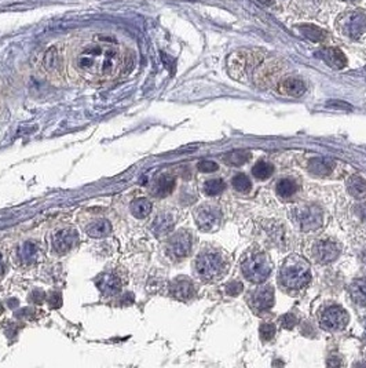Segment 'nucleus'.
Segmentation results:
<instances>
[{
	"label": "nucleus",
	"instance_id": "nucleus-32",
	"mask_svg": "<svg viewBox=\"0 0 366 368\" xmlns=\"http://www.w3.org/2000/svg\"><path fill=\"white\" fill-rule=\"evenodd\" d=\"M242 284L240 282H233L227 284V287H226V293L231 295V297H235V295H238V294L242 291Z\"/></svg>",
	"mask_w": 366,
	"mask_h": 368
},
{
	"label": "nucleus",
	"instance_id": "nucleus-7",
	"mask_svg": "<svg viewBox=\"0 0 366 368\" xmlns=\"http://www.w3.org/2000/svg\"><path fill=\"white\" fill-rule=\"evenodd\" d=\"M191 250V235L187 230H179L168 242V253L177 259L184 258Z\"/></svg>",
	"mask_w": 366,
	"mask_h": 368
},
{
	"label": "nucleus",
	"instance_id": "nucleus-23",
	"mask_svg": "<svg viewBox=\"0 0 366 368\" xmlns=\"http://www.w3.org/2000/svg\"><path fill=\"white\" fill-rule=\"evenodd\" d=\"M309 168L310 173L315 174L318 177H325V175L331 174V171H332L331 163L325 160V159H313V160L310 161Z\"/></svg>",
	"mask_w": 366,
	"mask_h": 368
},
{
	"label": "nucleus",
	"instance_id": "nucleus-27",
	"mask_svg": "<svg viewBox=\"0 0 366 368\" xmlns=\"http://www.w3.org/2000/svg\"><path fill=\"white\" fill-rule=\"evenodd\" d=\"M274 171V167L271 166L267 161H259L256 163L253 168H252V173L258 179H266L269 178L270 175Z\"/></svg>",
	"mask_w": 366,
	"mask_h": 368
},
{
	"label": "nucleus",
	"instance_id": "nucleus-10",
	"mask_svg": "<svg viewBox=\"0 0 366 368\" xmlns=\"http://www.w3.org/2000/svg\"><path fill=\"white\" fill-rule=\"evenodd\" d=\"M339 254H340V247L331 240H322L317 243L314 248L315 258L320 264H331L338 258Z\"/></svg>",
	"mask_w": 366,
	"mask_h": 368
},
{
	"label": "nucleus",
	"instance_id": "nucleus-20",
	"mask_svg": "<svg viewBox=\"0 0 366 368\" xmlns=\"http://www.w3.org/2000/svg\"><path fill=\"white\" fill-rule=\"evenodd\" d=\"M347 190L355 199H365L366 197V182L364 179L354 175L347 181Z\"/></svg>",
	"mask_w": 366,
	"mask_h": 368
},
{
	"label": "nucleus",
	"instance_id": "nucleus-19",
	"mask_svg": "<svg viewBox=\"0 0 366 368\" xmlns=\"http://www.w3.org/2000/svg\"><path fill=\"white\" fill-rule=\"evenodd\" d=\"M98 286L101 288V291L106 295H113V294L119 293L121 287L120 280L113 275H103V276L99 277Z\"/></svg>",
	"mask_w": 366,
	"mask_h": 368
},
{
	"label": "nucleus",
	"instance_id": "nucleus-22",
	"mask_svg": "<svg viewBox=\"0 0 366 368\" xmlns=\"http://www.w3.org/2000/svg\"><path fill=\"white\" fill-rule=\"evenodd\" d=\"M152 203L148 199H137L132 203L131 213L135 218H146L152 213Z\"/></svg>",
	"mask_w": 366,
	"mask_h": 368
},
{
	"label": "nucleus",
	"instance_id": "nucleus-31",
	"mask_svg": "<svg viewBox=\"0 0 366 368\" xmlns=\"http://www.w3.org/2000/svg\"><path fill=\"white\" fill-rule=\"evenodd\" d=\"M198 170L202 171V173H212V171H216L217 168V164L215 161H211V160H202L198 163Z\"/></svg>",
	"mask_w": 366,
	"mask_h": 368
},
{
	"label": "nucleus",
	"instance_id": "nucleus-14",
	"mask_svg": "<svg viewBox=\"0 0 366 368\" xmlns=\"http://www.w3.org/2000/svg\"><path fill=\"white\" fill-rule=\"evenodd\" d=\"M321 58L325 61L331 68L335 69H342L346 65V57L344 54L338 48H325L320 52Z\"/></svg>",
	"mask_w": 366,
	"mask_h": 368
},
{
	"label": "nucleus",
	"instance_id": "nucleus-33",
	"mask_svg": "<svg viewBox=\"0 0 366 368\" xmlns=\"http://www.w3.org/2000/svg\"><path fill=\"white\" fill-rule=\"evenodd\" d=\"M296 323H298V320H296V317L293 316L292 313H288L285 316L281 317V324H282V327L293 328V326H295Z\"/></svg>",
	"mask_w": 366,
	"mask_h": 368
},
{
	"label": "nucleus",
	"instance_id": "nucleus-2",
	"mask_svg": "<svg viewBox=\"0 0 366 368\" xmlns=\"http://www.w3.org/2000/svg\"><path fill=\"white\" fill-rule=\"evenodd\" d=\"M273 269L270 258L263 253H253L242 262V273L251 283H263Z\"/></svg>",
	"mask_w": 366,
	"mask_h": 368
},
{
	"label": "nucleus",
	"instance_id": "nucleus-11",
	"mask_svg": "<svg viewBox=\"0 0 366 368\" xmlns=\"http://www.w3.org/2000/svg\"><path fill=\"white\" fill-rule=\"evenodd\" d=\"M343 29L351 37H358L366 29V15L364 12H351L344 18Z\"/></svg>",
	"mask_w": 366,
	"mask_h": 368
},
{
	"label": "nucleus",
	"instance_id": "nucleus-9",
	"mask_svg": "<svg viewBox=\"0 0 366 368\" xmlns=\"http://www.w3.org/2000/svg\"><path fill=\"white\" fill-rule=\"evenodd\" d=\"M299 224L304 232L315 230L322 225V210L317 206H307L299 210Z\"/></svg>",
	"mask_w": 366,
	"mask_h": 368
},
{
	"label": "nucleus",
	"instance_id": "nucleus-30",
	"mask_svg": "<svg viewBox=\"0 0 366 368\" xmlns=\"http://www.w3.org/2000/svg\"><path fill=\"white\" fill-rule=\"evenodd\" d=\"M275 335V326L271 323H264L260 326V337L263 341H270Z\"/></svg>",
	"mask_w": 366,
	"mask_h": 368
},
{
	"label": "nucleus",
	"instance_id": "nucleus-4",
	"mask_svg": "<svg viewBox=\"0 0 366 368\" xmlns=\"http://www.w3.org/2000/svg\"><path fill=\"white\" fill-rule=\"evenodd\" d=\"M102 51L101 48H94V50H88L84 52L79 59V65L81 69L87 72H98V55ZM116 65V54L112 51H108L105 54V57L99 61V72L103 75H109L115 69Z\"/></svg>",
	"mask_w": 366,
	"mask_h": 368
},
{
	"label": "nucleus",
	"instance_id": "nucleus-36",
	"mask_svg": "<svg viewBox=\"0 0 366 368\" xmlns=\"http://www.w3.org/2000/svg\"><path fill=\"white\" fill-rule=\"evenodd\" d=\"M260 4H264V6H270V4H273L274 3V0H258Z\"/></svg>",
	"mask_w": 366,
	"mask_h": 368
},
{
	"label": "nucleus",
	"instance_id": "nucleus-17",
	"mask_svg": "<svg viewBox=\"0 0 366 368\" xmlns=\"http://www.w3.org/2000/svg\"><path fill=\"white\" fill-rule=\"evenodd\" d=\"M110 230H112V226L108 219H98L95 222L90 224L86 232L88 233V236L94 237V239H102V237L109 236Z\"/></svg>",
	"mask_w": 366,
	"mask_h": 368
},
{
	"label": "nucleus",
	"instance_id": "nucleus-16",
	"mask_svg": "<svg viewBox=\"0 0 366 368\" xmlns=\"http://www.w3.org/2000/svg\"><path fill=\"white\" fill-rule=\"evenodd\" d=\"M281 90L285 92L286 95H291V97H300L306 92V84L300 79L296 77H289L285 79L281 84Z\"/></svg>",
	"mask_w": 366,
	"mask_h": 368
},
{
	"label": "nucleus",
	"instance_id": "nucleus-28",
	"mask_svg": "<svg viewBox=\"0 0 366 368\" xmlns=\"http://www.w3.org/2000/svg\"><path fill=\"white\" fill-rule=\"evenodd\" d=\"M233 188L240 193H248L251 190L252 184L245 174H238L233 178Z\"/></svg>",
	"mask_w": 366,
	"mask_h": 368
},
{
	"label": "nucleus",
	"instance_id": "nucleus-13",
	"mask_svg": "<svg viewBox=\"0 0 366 368\" xmlns=\"http://www.w3.org/2000/svg\"><path fill=\"white\" fill-rule=\"evenodd\" d=\"M171 294L174 298L179 299V301H187L193 297L194 287L187 279H177L171 284Z\"/></svg>",
	"mask_w": 366,
	"mask_h": 368
},
{
	"label": "nucleus",
	"instance_id": "nucleus-29",
	"mask_svg": "<svg viewBox=\"0 0 366 368\" xmlns=\"http://www.w3.org/2000/svg\"><path fill=\"white\" fill-rule=\"evenodd\" d=\"M300 30L310 40L321 41L324 39V32L317 26H313V25H303V26H300Z\"/></svg>",
	"mask_w": 366,
	"mask_h": 368
},
{
	"label": "nucleus",
	"instance_id": "nucleus-25",
	"mask_svg": "<svg viewBox=\"0 0 366 368\" xmlns=\"http://www.w3.org/2000/svg\"><path fill=\"white\" fill-rule=\"evenodd\" d=\"M224 189H226V184L223 182V179L220 178L208 179L204 184V192L208 196H216L222 193Z\"/></svg>",
	"mask_w": 366,
	"mask_h": 368
},
{
	"label": "nucleus",
	"instance_id": "nucleus-35",
	"mask_svg": "<svg viewBox=\"0 0 366 368\" xmlns=\"http://www.w3.org/2000/svg\"><path fill=\"white\" fill-rule=\"evenodd\" d=\"M328 104L333 105V106H340V108H349V109H351V106L347 105V102H342V101H331Z\"/></svg>",
	"mask_w": 366,
	"mask_h": 368
},
{
	"label": "nucleus",
	"instance_id": "nucleus-3",
	"mask_svg": "<svg viewBox=\"0 0 366 368\" xmlns=\"http://www.w3.org/2000/svg\"><path fill=\"white\" fill-rule=\"evenodd\" d=\"M195 272L204 282H215L224 275L226 264L217 253H204L197 258Z\"/></svg>",
	"mask_w": 366,
	"mask_h": 368
},
{
	"label": "nucleus",
	"instance_id": "nucleus-5",
	"mask_svg": "<svg viewBox=\"0 0 366 368\" xmlns=\"http://www.w3.org/2000/svg\"><path fill=\"white\" fill-rule=\"evenodd\" d=\"M194 219L197 226L204 232L215 230L220 225L222 213L220 210L213 206H201L195 210Z\"/></svg>",
	"mask_w": 366,
	"mask_h": 368
},
{
	"label": "nucleus",
	"instance_id": "nucleus-6",
	"mask_svg": "<svg viewBox=\"0 0 366 368\" xmlns=\"http://www.w3.org/2000/svg\"><path fill=\"white\" fill-rule=\"evenodd\" d=\"M349 313L340 306H331L324 311L321 316V324L322 327L329 331H340L346 328L349 324Z\"/></svg>",
	"mask_w": 366,
	"mask_h": 368
},
{
	"label": "nucleus",
	"instance_id": "nucleus-37",
	"mask_svg": "<svg viewBox=\"0 0 366 368\" xmlns=\"http://www.w3.org/2000/svg\"><path fill=\"white\" fill-rule=\"evenodd\" d=\"M365 341H366V320H365Z\"/></svg>",
	"mask_w": 366,
	"mask_h": 368
},
{
	"label": "nucleus",
	"instance_id": "nucleus-18",
	"mask_svg": "<svg viewBox=\"0 0 366 368\" xmlns=\"http://www.w3.org/2000/svg\"><path fill=\"white\" fill-rule=\"evenodd\" d=\"M175 188V178L171 175H161L160 178L156 181L153 193L157 197H164L171 193Z\"/></svg>",
	"mask_w": 366,
	"mask_h": 368
},
{
	"label": "nucleus",
	"instance_id": "nucleus-15",
	"mask_svg": "<svg viewBox=\"0 0 366 368\" xmlns=\"http://www.w3.org/2000/svg\"><path fill=\"white\" fill-rule=\"evenodd\" d=\"M174 225H175V218L172 217L171 214L163 213L155 219L153 232L157 236H164V235H168L174 229Z\"/></svg>",
	"mask_w": 366,
	"mask_h": 368
},
{
	"label": "nucleus",
	"instance_id": "nucleus-8",
	"mask_svg": "<svg viewBox=\"0 0 366 368\" xmlns=\"http://www.w3.org/2000/svg\"><path fill=\"white\" fill-rule=\"evenodd\" d=\"M273 305H274V291L270 286L256 290L249 298V306L258 315L270 311Z\"/></svg>",
	"mask_w": 366,
	"mask_h": 368
},
{
	"label": "nucleus",
	"instance_id": "nucleus-1",
	"mask_svg": "<svg viewBox=\"0 0 366 368\" xmlns=\"http://www.w3.org/2000/svg\"><path fill=\"white\" fill-rule=\"evenodd\" d=\"M280 279L282 286L288 290H300L306 287L311 280L309 265L302 259H288L281 269Z\"/></svg>",
	"mask_w": 366,
	"mask_h": 368
},
{
	"label": "nucleus",
	"instance_id": "nucleus-24",
	"mask_svg": "<svg viewBox=\"0 0 366 368\" xmlns=\"http://www.w3.org/2000/svg\"><path fill=\"white\" fill-rule=\"evenodd\" d=\"M249 157H251L249 152H245V150H233V152H230V153L224 156L223 159L230 166H242L244 163L249 160Z\"/></svg>",
	"mask_w": 366,
	"mask_h": 368
},
{
	"label": "nucleus",
	"instance_id": "nucleus-26",
	"mask_svg": "<svg viewBox=\"0 0 366 368\" xmlns=\"http://www.w3.org/2000/svg\"><path fill=\"white\" fill-rule=\"evenodd\" d=\"M275 189H277V193L282 196V197H289V196H292L296 192L298 185L292 179H281L280 182L277 184V186H275Z\"/></svg>",
	"mask_w": 366,
	"mask_h": 368
},
{
	"label": "nucleus",
	"instance_id": "nucleus-21",
	"mask_svg": "<svg viewBox=\"0 0 366 368\" xmlns=\"http://www.w3.org/2000/svg\"><path fill=\"white\" fill-rule=\"evenodd\" d=\"M350 293L351 297L354 299V302H357L358 305L366 306V280L365 279H360V280H355L351 287H350Z\"/></svg>",
	"mask_w": 366,
	"mask_h": 368
},
{
	"label": "nucleus",
	"instance_id": "nucleus-12",
	"mask_svg": "<svg viewBox=\"0 0 366 368\" xmlns=\"http://www.w3.org/2000/svg\"><path fill=\"white\" fill-rule=\"evenodd\" d=\"M77 233L75 230L72 229H66V230H61L59 233H57V236L54 239V248L57 250L59 254L68 253L69 250H72L73 247H76L77 244Z\"/></svg>",
	"mask_w": 366,
	"mask_h": 368
},
{
	"label": "nucleus",
	"instance_id": "nucleus-34",
	"mask_svg": "<svg viewBox=\"0 0 366 368\" xmlns=\"http://www.w3.org/2000/svg\"><path fill=\"white\" fill-rule=\"evenodd\" d=\"M355 213L358 214V217H361L364 221H366V204H360V206H357Z\"/></svg>",
	"mask_w": 366,
	"mask_h": 368
}]
</instances>
